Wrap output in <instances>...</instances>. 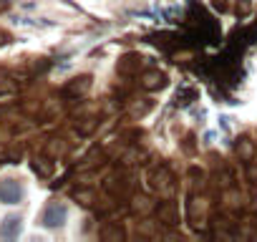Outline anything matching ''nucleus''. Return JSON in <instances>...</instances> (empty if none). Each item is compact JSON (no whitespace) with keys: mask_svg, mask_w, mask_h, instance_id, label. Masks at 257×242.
Returning a JSON list of instances; mask_svg holds the SVG:
<instances>
[{"mask_svg":"<svg viewBox=\"0 0 257 242\" xmlns=\"http://www.w3.org/2000/svg\"><path fill=\"white\" fill-rule=\"evenodd\" d=\"M66 217H68L66 204L51 202V204L43 209V214H41V224H43V227H61V224L66 222Z\"/></svg>","mask_w":257,"mask_h":242,"instance_id":"f257e3e1","label":"nucleus"},{"mask_svg":"<svg viewBox=\"0 0 257 242\" xmlns=\"http://www.w3.org/2000/svg\"><path fill=\"white\" fill-rule=\"evenodd\" d=\"M23 199V187L18 179H3L0 182V202L3 204H18Z\"/></svg>","mask_w":257,"mask_h":242,"instance_id":"f03ea898","label":"nucleus"},{"mask_svg":"<svg viewBox=\"0 0 257 242\" xmlns=\"http://www.w3.org/2000/svg\"><path fill=\"white\" fill-rule=\"evenodd\" d=\"M33 169H36V174H41V177H48V174L53 172V167H51L48 159H33Z\"/></svg>","mask_w":257,"mask_h":242,"instance_id":"423d86ee","label":"nucleus"},{"mask_svg":"<svg viewBox=\"0 0 257 242\" xmlns=\"http://www.w3.org/2000/svg\"><path fill=\"white\" fill-rule=\"evenodd\" d=\"M159 217H162L167 224H174V222H177V217H174V207H172V204H162V207H159Z\"/></svg>","mask_w":257,"mask_h":242,"instance_id":"0eeeda50","label":"nucleus"},{"mask_svg":"<svg viewBox=\"0 0 257 242\" xmlns=\"http://www.w3.org/2000/svg\"><path fill=\"white\" fill-rule=\"evenodd\" d=\"M88 86H91V78H88V76H81V78H76L73 83L66 86V93H68V96H73V93H83Z\"/></svg>","mask_w":257,"mask_h":242,"instance_id":"39448f33","label":"nucleus"},{"mask_svg":"<svg viewBox=\"0 0 257 242\" xmlns=\"http://www.w3.org/2000/svg\"><path fill=\"white\" fill-rule=\"evenodd\" d=\"M144 86H147V88H164V86H167V76L152 71V73L144 76Z\"/></svg>","mask_w":257,"mask_h":242,"instance_id":"20e7f679","label":"nucleus"},{"mask_svg":"<svg viewBox=\"0 0 257 242\" xmlns=\"http://www.w3.org/2000/svg\"><path fill=\"white\" fill-rule=\"evenodd\" d=\"M21 227H23V219L18 214H11V217H6L3 222H0V237L3 239H16L21 234Z\"/></svg>","mask_w":257,"mask_h":242,"instance_id":"7ed1b4c3","label":"nucleus"},{"mask_svg":"<svg viewBox=\"0 0 257 242\" xmlns=\"http://www.w3.org/2000/svg\"><path fill=\"white\" fill-rule=\"evenodd\" d=\"M6 43H11V36H8V33H3V31H0V46H6Z\"/></svg>","mask_w":257,"mask_h":242,"instance_id":"6e6552de","label":"nucleus"}]
</instances>
